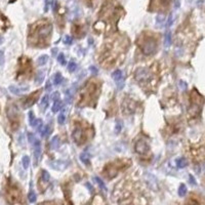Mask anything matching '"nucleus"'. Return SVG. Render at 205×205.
I'll return each mask as SVG.
<instances>
[{
  "instance_id": "obj_1",
  "label": "nucleus",
  "mask_w": 205,
  "mask_h": 205,
  "mask_svg": "<svg viewBox=\"0 0 205 205\" xmlns=\"http://www.w3.org/2000/svg\"><path fill=\"white\" fill-rule=\"evenodd\" d=\"M140 46L146 55H150L156 51L157 42L152 37H145L143 41H141V43H140Z\"/></svg>"
},
{
  "instance_id": "obj_2",
  "label": "nucleus",
  "mask_w": 205,
  "mask_h": 205,
  "mask_svg": "<svg viewBox=\"0 0 205 205\" xmlns=\"http://www.w3.org/2000/svg\"><path fill=\"white\" fill-rule=\"evenodd\" d=\"M39 28L36 30V34L39 38H46L50 35L52 26L48 22H39Z\"/></svg>"
},
{
  "instance_id": "obj_3",
  "label": "nucleus",
  "mask_w": 205,
  "mask_h": 205,
  "mask_svg": "<svg viewBox=\"0 0 205 205\" xmlns=\"http://www.w3.org/2000/svg\"><path fill=\"white\" fill-rule=\"evenodd\" d=\"M134 75H136V80L140 83L149 82L151 77H152L150 71H149L147 68H143V67L138 68V69L136 71V74H134Z\"/></svg>"
},
{
  "instance_id": "obj_4",
  "label": "nucleus",
  "mask_w": 205,
  "mask_h": 205,
  "mask_svg": "<svg viewBox=\"0 0 205 205\" xmlns=\"http://www.w3.org/2000/svg\"><path fill=\"white\" fill-rule=\"evenodd\" d=\"M112 78L114 79V81L116 82L118 89H122L124 87V76L121 70H116L112 73Z\"/></svg>"
},
{
  "instance_id": "obj_5",
  "label": "nucleus",
  "mask_w": 205,
  "mask_h": 205,
  "mask_svg": "<svg viewBox=\"0 0 205 205\" xmlns=\"http://www.w3.org/2000/svg\"><path fill=\"white\" fill-rule=\"evenodd\" d=\"M134 149H136V152L138 153V154L145 155L149 152L150 147H149V144H148L146 141H144V140H140V141L136 144Z\"/></svg>"
},
{
  "instance_id": "obj_6",
  "label": "nucleus",
  "mask_w": 205,
  "mask_h": 205,
  "mask_svg": "<svg viewBox=\"0 0 205 205\" xmlns=\"http://www.w3.org/2000/svg\"><path fill=\"white\" fill-rule=\"evenodd\" d=\"M123 112L124 114H132L136 112V103L131 99H125V101L123 103Z\"/></svg>"
},
{
  "instance_id": "obj_7",
  "label": "nucleus",
  "mask_w": 205,
  "mask_h": 205,
  "mask_svg": "<svg viewBox=\"0 0 205 205\" xmlns=\"http://www.w3.org/2000/svg\"><path fill=\"white\" fill-rule=\"evenodd\" d=\"M6 114H7V117H8L9 120H16L18 119V109L16 105H10L8 106L7 108V111H6Z\"/></svg>"
},
{
  "instance_id": "obj_8",
  "label": "nucleus",
  "mask_w": 205,
  "mask_h": 205,
  "mask_svg": "<svg viewBox=\"0 0 205 205\" xmlns=\"http://www.w3.org/2000/svg\"><path fill=\"white\" fill-rule=\"evenodd\" d=\"M39 95H40V90L39 91H35L33 95H31L30 97H28V99L25 101L24 109H28V108H30V107H32L33 105L36 103V101H37V99H38V97H39Z\"/></svg>"
},
{
  "instance_id": "obj_9",
  "label": "nucleus",
  "mask_w": 205,
  "mask_h": 205,
  "mask_svg": "<svg viewBox=\"0 0 205 205\" xmlns=\"http://www.w3.org/2000/svg\"><path fill=\"white\" fill-rule=\"evenodd\" d=\"M18 197H20V193L16 189H9L7 191V200H8L9 203H16V201L18 200Z\"/></svg>"
},
{
  "instance_id": "obj_10",
  "label": "nucleus",
  "mask_w": 205,
  "mask_h": 205,
  "mask_svg": "<svg viewBox=\"0 0 205 205\" xmlns=\"http://www.w3.org/2000/svg\"><path fill=\"white\" fill-rule=\"evenodd\" d=\"M72 138H73L74 142L76 144H81L83 140V130L80 127L75 128L73 130V133H72Z\"/></svg>"
},
{
  "instance_id": "obj_11",
  "label": "nucleus",
  "mask_w": 205,
  "mask_h": 205,
  "mask_svg": "<svg viewBox=\"0 0 205 205\" xmlns=\"http://www.w3.org/2000/svg\"><path fill=\"white\" fill-rule=\"evenodd\" d=\"M8 89L12 93H14V95H21V93H23L24 91H27V90L29 89V87H28V86H25V87H18V86L16 85H10L8 87Z\"/></svg>"
},
{
  "instance_id": "obj_12",
  "label": "nucleus",
  "mask_w": 205,
  "mask_h": 205,
  "mask_svg": "<svg viewBox=\"0 0 205 205\" xmlns=\"http://www.w3.org/2000/svg\"><path fill=\"white\" fill-rule=\"evenodd\" d=\"M27 136H28V141H29L30 145L32 146L33 148L37 147V146H40V141L35 136L34 133H32V132H28Z\"/></svg>"
},
{
  "instance_id": "obj_13",
  "label": "nucleus",
  "mask_w": 205,
  "mask_h": 205,
  "mask_svg": "<svg viewBox=\"0 0 205 205\" xmlns=\"http://www.w3.org/2000/svg\"><path fill=\"white\" fill-rule=\"evenodd\" d=\"M61 146V140L58 136H54L50 141V148L52 150H58Z\"/></svg>"
},
{
  "instance_id": "obj_14",
  "label": "nucleus",
  "mask_w": 205,
  "mask_h": 205,
  "mask_svg": "<svg viewBox=\"0 0 205 205\" xmlns=\"http://www.w3.org/2000/svg\"><path fill=\"white\" fill-rule=\"evenodd\" d=\"M49 164L53 169H58V170H62V169L66 168V164L63 161H52L49 162Z\"/></svg>"
},
{
  "instance_id": "obj_15",
  "label": "nucleus",
  "mask_w": 205,
  "mask_h": 205,
  "mask_svg": "<svg viewBox=\"0 0 205 205\" xmlns=\"http://www.w3.org/2000/svg\"><path fill=\"white\" fill-rule=\"evenodd\" d=\"M175 164H176V166H178V168H185V167L188 165V161L186 158L180 157V158H178V159H176Z\"/></svg>"
},
{
  "instance_id": "obj_16",
  "label": "nucleus",
  "mask_w": 205,
  "mask_h": 205,
  "mask_svg": "<svg viewBox=\"0 0 205 205\" xmlns=\"http://www.w3.org/2000/svg\"><path fill=\"white\" fill-rule=\"evenodd\" d=\"M170 45H171V32L170 31H167L165 33V36H164V46H165V48H168Z\"/></svg>"
},
{
  "instance_id": "obj_17",
  "label": "nucleus",
  "mask_w": 205,
  "mask_h": 205,
  "mask_svg": "<svg viewBox=\"0 0 205 205\" xmlns=\"http://www.w3.org/2000/svg\"><path fill=\"white\" fill-rule=\"evenodd\" d=\"M117 172H118V170L114 167V166H108L106 169V173L108 174L109 178H114V176H116V175H117Z\"/></svg>"
},
{
  "instance_id": "obj_18",
  "label": "nucleus",
  "mask_w": 205,
  "mask_h": 205,
  "mask_svg": "<svg viewBox=\"0 0 205 205\" xmlns=\"http://www.w3.org/2000/svg\"><path fill=\"white\" fill-rule=\"evenodd\" d=\"M48 59H49V57L47 54L40 55L39 58H38V60H37V65H38V66H44V65L47 64Z\"/></svg>"
},
{
  "instance_id": "obj_19",
  "label": "nucleus",
  "mask_w": 205,
  "mask_h": 205,
  "mask_svg": "<svg viewBox=\"0 0 205 205\" xmlns=\"http://www.w3.org/2000/svg\"><path fill=\"white\" fill-rule=\"evenodd\" d=\"M165 24V16L163 14H160L156 16V25L158 27H163Z\"/></svg>"
},
{
  "instance_id": "obj_20",
  "label": "nucleus",
  "mask_w": 205,
  "mask_h": 205,
  "mask_svg": "<svg viewBox=\"0 0 205 205\" xmlns=\"http://www.w3.org/2000/svg\"><path fill=\"white\" fill-rule=\"evenodd\" d=\"M63 107V103L61 99H58V101H55L54 103H53L52 105V109H51V111H52L53 113H57V112H59V111L62 109Z\"/></svg>"
},
{
  "instance_id": "obj_21",
  "label": "nucleus",
  "mask_w": 205,
  "mask_h": 205,
  "mask_svg": "<svg viewBox=\"0 0 205 205\" xmlns=\"http://www.w3.org/2000/svg\"><path fill=\"white\" fill-rule=\"evenodd\" d=\"M93 180H95V182L97 183V186H99V187L101 188V190H104L105 192H107V187H106V185H105V183L103 182V180H101V178H99V176H95V178H93Z\"/></svg>"
},
{
  "instance_id": "obj_22",
  "label": "nucleus",
  "mask_w": 205,
  "mask_h": 205,
  "mask_svg": "<svg viewBox=\"0 0 205 205\" xmlns=\"http://www.w3.org/2000/svg\"><path fill=\"white\" fill-rule=\"evenodd\" d=\"M89 158H90V155L88 154L87 152H83L82 154L80 155V160L85 164V165L89 164Z\"/></svg>"
},
{
  "instance_id": "obj_23",
  "label": "nucleus",
  "mask_w": 205,
  "mask_h": 205,
  "mask_svg": "<svg viewBox=\"0 0 205 205\" xmlns=\"http://www.w3.org/2000/svg\"><path fill=\"white\" fill-rule=\"evenodd\" d=\"M63 81V76L61 73H55L53 75V84L54 85H60Z\"/></svg>"
},
{
  "instance_id": "obj_24",
  "label": "nucleus",
  "mask_w": 205,
  "mask_h": 205,
  "mask_svg": "<svg viewBox=\"0 0 205 205\" xmlns=\"http://www.w3.org/2000/svg\"><path fill=\"white\" fill-rule=\"evenodd\" d=\"M43 80H44V72L39 71L36 74V76H35V83L40 84V83L43 82Z\"/></svg>"
},
{
  "instance_id": "obj_25",
  "label": "nucleus",
  "mask_w": 205,
  "mask_h": 205,
  "mask_svg": "<svg viewBox=\"0 0 205 205\" xmlns=\"http://www.w3.org/2000/svg\"><path fill=\"white\" fill-rule=\"evenodd\" d=\"M50 132H51V128H50V126L49 125H46V126H44L43 127V129H42V131H41V136H43V138H48L49 136V134H50Z\"/></svg>"
},
{
  "instance_id": "obj_26",
  "label": "nucleus",
  "mask_w": 205,
  "mask_h": 205,
  "mask_svg": "<svg viewBox=\"0 0 205 205\" xmlns=\"http://www.w3.org/2000/svg\"><path fill=\"white\" fill-rule=\"evenodd\" d=\"M40 156H41V147L40 146H37V147L34 148V157H35V161H38L40 159Z\"/></svg>"
},
{
  "instance_id": "obj_27",
  "label": "nucleus",
  "mask_w": 205,
  "mask_h": 205,
  "mask_svg": "<svg viewBox=\"0 0 205 205\" xmlns=\"http://www.w3.org/2000/svg\"><path fill=\"white\" fill-rule=\"evenodd\" d=\"M187 187H186V185L185 184H182L178 188V195L180 197H185L186 196V194H187Z\"/></svg>"
},
{
  "instance_id": "obj_28",
  "label": "nucleus",
  "mask_w": 205,
  "mask_h": 205,
  "mask_svg": "<svg viewBox=\"0 0 205 205\" xmlns=\"http://www.w3.org/2000/svg\"><path fill=\"white\" fill-rule=\"evenodd\" d=\"M29 123H30V125L32 127H34L35 126V124H36V121H37V119L35 118V116H34V113H33L32 111H30L29 112Z\"/></svg>"
},
{
  "instance_id": "obj_29",
  "label": "nucleus",
  "mask_w": 205,
  "mask_h": 205,
  "mask_svg": "<svg viewBox=\"0 0 205 205\" xmlns=\"http://www.w3.org/2000/svg\"><path fill=\"white\" fill-rule=\"evenodd\" d=\"M48 103H49V97L48 95H44V97H42L40 105H41V107L43 109H46L47 107H48Z\"/></svg>"
},
{
  "instance_id": "obj_30",
  "label": "nucleus",
  "mask_w": 205,
  "mask_h": 205,
  "mask_svg": "<svg viewBox=\"0 0 205 205\" xmlns=\"http://www.w3.org/2000/svg\"><path fill=\"white\" fill-rule=\"evenodd\" d=\"M22 163H23V167L25 169H27L30 166V157L29 156H24L22 159Z\"/></svg>"
},
{
  "instance_id": "obj_31",
  "label": "nucleus",
  "mask_w": 205,
  "mask_h": 205,
  "mask_svg": "<svg viewBox=\"0 0 205 205\" xmlns=\"http://www.w3.org/2000/svg\"><path fill=\"white\" fill-rule=\"evenodd\" d=\"M77 68H78V66H77V64L75 62H70L69 65H68V71L71 72V73L76 71Z\"/></svg>"
},
{
  "instance_id": "obj_32",
  "label": "nucleus",
  "mask_w": 205,
  "mask_h": 205,
  "mask_svg": "<svg viewBox=\"0 0 205 205\" xmlns=\"http://www.w3.org/2000/svg\"><path fill=\"white\" fill-rule=\"evenodd\" d=\"M35 128H36V130L38 132H40L41 133V131H42V129H43V123H42V120H40V119H37V121H36V124H35Z\"/></svg>"
},
{
  "instance_id": "obj_33",
  "label": "nucleus",
  "mask_w": 205,
  "mask_h": 205,
  "mask_svg": "<svg viewBox=\"0 0 205 205\" xmlns=\"http://www.w3.org/2000/svg\"><path fill=\"white\" fill-rule=\"evenodd\" d=\"M49 178H50V175L49 173L47 172L46 170H43L42 171V174H41V180L43 183H48Z\"/></svg>"
},
{
  "instance_id": "obj_34",
  "label": "nucleus",
  "mask_w": 205,
  "mask_h": 205,
  "mask_svg": "<svg viewBox=\"0 0 205 205\" xmlns=\"http://www.w3.org/2000/svg\"><path fill=\"white\" fill-rule=\"evenodd\" d=\"M28 199H29V201H30L31 203H34L36 202V194H35V192L33 191V190H31L30 192H29V195H28Z\"/></svg>"
},
{
  "instance_id": "obj_35",
  "label": "nucleus",
  "mask_w": 205,
  "mask_h": 205,
  "mask_svg": "<svg viewBox=\"0 0 205 205\" xmlns=\"http://www.w3.org/2000/svg\"><path fill=\"white\" fill-rule=\"evenodd\" d=\"M121 129H122V122L120 121V120H117L116 121V125H115V132L116 133H119L121 131Z\"/></svg>"
},
{
  "instance_id": "obj_36",
  "label": "nucleus",
  "mask_w": 205,
  "mask_h": 205,
  "mask_svg": "<svg viewBox=\"0 0 205 205\" xmlns=\"http://www.w3.org/2000/svg\"><path fill=\"white\" fill-rule=\"evenodd\" d=\"M65 121H66V116H65L64 113H61L58 117V122L59 124H64Z\"/></svg>"
},
{
  "instance_id": "obj_37",
  "label": "nucleus",
  "mask_w": 205,
  "mask_h": 205,
  "mask_svg": "<svg viewBox=\"0 0 205 205\" xmlns=\"http://www.w3.org/2000/svg\"><path fill=\"white\" fill-rule=\"evenodd\" d=\"M58 62L60 63L61 65H66V60H65V55L63 54V53H60V54L58 55Z\"/></svg>"
},
{
  "instance_id": "obj_38",
  "label": "nucleus",
  "mask_w": 205,
  "mask_h": 205,
  "mask_svg": "<svg viewBox=\"0 0 205 205\" xmlns=\"http://www.w3.org/2000/svg\"><path fill=\"white\" fill-rule=\"evenodd\" d=\"M64 41H65V43L67 44V45H71L72 42H73V38H72L71 36H69V35H67V36H65Z\"/></svg>"
},
{
  "instance_id": "obj_39",
  "label": "nucleus",
  "mask_w": 205,
  "mask_h": 205,
  "mask_svg": "<svg viewBox=\"0 0 205 205\" xmlns=\"http://www.w3.org/2000/svg\"><path fill=\"white\" fill-rule=\"evenodd\" d=\"M172 23H173V16L172 14H170L169 18H168V20H167V23H166V27L169 28L171 25H172Z\"/></svg>"
},
{
  "instance_id": "obj_40",
  "label": "nucleus",
  "mask_w": 205,
  "mask_h": 205,
  "mask_svg": "<svg viewBox=\"0 0 205 205\" xmlns=\"http://www.w3.org/2000/svg\"><path fill=\"white\" fill-rule=\"evenodd\" d=\"M187 87H188L187 82H185V81L180 80V89L185 90V89H187Z\"/></svg>"
},
{
  "instance_id": "obj_41",
  "label": "nucleus",
  "mask_w": 205,
  "mask_h": 205,
  "mask_svg": "<svg viewBox=\"0 0 205 205\" xmlns=\"http://www.w3.org/2000/svg\"><path fill=\"white\" fill-rule=\"evenodd\" d=\"M89 71L91 72L92 75H97V74L99 73V70H97V68H95V66H91V67H89Z\"/></svg>"
},
{
  "instance_id": "obj_42",
  "label": "nucleus",
  "mask_w": 205,
  "mask_h": 205,
  "mask_svg": "<svg viewBox=\"0 0 205 205\" xmlns=\"http://www.w3.org/2000/svg\"><path fill=\"white\" fill-rule=\"evenodd\" d=\"M189 180H190V184L193 185V186H196V185H197L196 180H195V178H194V176H193L192 174L189 175Z\"/></svg>"
},
{
  "instance_id": "obj_43",
  "label": "nucleus",
  "mask_w": 205,
  "mask_h": 205,
  "mask_svg": "<svg viewBox=\"0 0 205 205\" xmlns=\"http://www.w3.org/2000/svg\"><path fill=\"white\" fill-rule=\"evenodd\" d=\"M3 64H4V52L0 50V66H2Z\"/></svg>"
},
{
  "instance_id": "obj_44",
  "label": "nucleus",
  "mask_w": 205,
  "mask_h": 205,
  "mask_svg": "<svg viewBox=\"0 0 205 205\" xmlns=\"http://www.w3.org/2000/svg\"><path fill=\"white\" fill-rule=\"evenodd\" d=\"M45 89H46V91H50V89H51V84H50V82H49V81H47V82H46Z\"/></svg>"
},
{
  "instance_id": "obj_45",
  "label": "nucleus",
  "mask_w": 205,
  "mask_h": 205,
  "mask_svg": "<svg viewBox=\"0 0 205 205\" xmlns=\"http://www.w3.org/2000/svg\"><path fill=\"white\" fill-rule=\"evenodd\" d=\"M59 97H60V95H59V92H58V91H55L54 93L52 95V99H55V101H58Z\"/></svg>"
},
{
  "instance_id": "obj_46",
  "label": "nucleus",
  "mask_w": 205,
  "mask_h": 205,
  "mask_svg": "<svg viewBox=\"0 0 205 205\" xmlns=\"http://www.w3.org/2000/svg\"><path fill=\"white\" fill-rule=\"evenodd\" d=\"M85 186H86V188H88V189H89L90 192H93V188H92V186L89 184V183H86Z\"/></svg>"
},
{
  "instance_id": "obj_47",
  "label": "nucleus",
  "mask_w": 205,
  "mask_h": 205,
  "mask_svg": "<svg viewBox=\"0 0 205 205\" xmlns=\"http://www.w3.org/2000/svg\"><path fill=\"white\" fill-rule=\"evenodd\" d=\"M48 5H49L48 0H45V6H44V12H47V10H48Z\"/></svg>"
},
{
  "instance_id": "obj_48",
  "label": "nucleus",
  "mask_w": 205,
  "mask_h": 205,
  "mask_svg": "<svg viewBox=\"0 0 205 205\" xmlns=\"http://www.w3.org/2000/svg\"><path fill=\"white\" fill-rule=\"evenodd\" d=\"M174 6H175V7H180V0H175Z\"/></svg>"
},
{
  "instance_id": "obj_49",
  "label": "nucleus",
  "mask_w": 205,
  "mask_h": 205,
  "mask_svg": "<svg viewBox=\"0 0 205 205\" xmlns=\"http://www.w3.org/2000/svg\"><path fill=\"white\" fill-rule=\"evenodd\" d=\"M2 41H3V38H2V37H1V36H0V44L2 43Z\"/></svg>"
},
{
  "instance_id": "obj_50",
  "label": "nucleus",
  "mask_w": 205,
  "mask_h": 205,
  "mask_svg": "<svg viewBox=\"0 0 205 205\" xmlns=\"http://www.w3.org/2000/svg\"><path fill=\"white\" fill-rule=\"evenodd\" d=\"M202 168H203V171H204V172H205V163H204V164H203V166H202Z\"/></svg>"
},
{
  "instance_id": "obj_51",
  "label": "nucleus",
  "mask_w": 205,
  "mask_h": 205,
  "mask_svg": "<svg viewBox=\"0 0 205 205\" xmlns=\"http://www.w3.org/2000/svg\"><path fill=\"white\" fill-rule=\"evenodd\" d=\"M40 205H48V204H46V203H44V204H40Z\"/></svg>"
}]
</instances>
